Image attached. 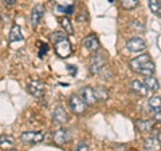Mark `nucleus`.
Instances as JSON below:
<instances>
[{
	"label": "nucleus",
	"mask_w": 161,
	"mask_h": 151,
	"mask_svg": "<svg viewBox=\"0 0 161 151\" xmlns=\"http://www.w3.org/2000/svg\"><path fill=\"white\" fill-rule=\"evenodd\" d=\"M106 58H105V55L102 52H97L92 58V62H90V71L93 74H102V71L105 68H106Z\"/></svg>",
	"instance_id": "obj_1"
},
{
	"label": "nucleus",
	"mask_w": 161,
	"mask_h": 151,
	"mask_svg": "<svg viewBox=\"0 0 161 151\" xmlns=\"http://www.w3.org/2000/svg\"><path fill=\"white\" fill-rule=\"evenodd\" d=\"M55 52H57L58 56L62 58V59L69 58L73 52V47H71L70 40L66 38V39H62V40H59V42L55 43Z\"/></svg>",
	"instance_id": "obj_2"
},
{
	"label": "nucleus",
	"mask_w": 161,
	"mask_h": 151,
	"mask_svg": "<svg viewBox=\"0 0 161 151\" xmlns=\"http://www.w3.org/2000/svg\"><path fill=\"white\" fill-rule=\"evenodd\" d=\"M69 107L77 115H80L86 111V104L83 103V100L80 99L78 95H71V96L69 98Z\"/></svg>",
	"instance_id": "obj_3"
},
{
	"label": "nucleus",
	"mask_w": 161,
	"mask_h": 151,
	"mask_svg": "<svg viewBox=\"0 0 161 151\" xmlns=\"http://www.w3.org/2000/svg\"><path fill=\"white\" fill-rule=\"evenodd\" d=\"M27 91L35 98H42L44 95V84L40 80H31L27 84Z\"/></svg>",
	"instance_id": "obj_4"
},
{
	"label": "nucleus",
	"mask_w": 161,
	"mask_h": 151,
	"mask_svg": "<svg viewBox=\"0 0 161 151\" xmlns=\"http://www.w3.org/2000/svg\"><path fill=\"white\" fill-rule=\"evenodd\" d=\"M20 139H22L24 143L35 144V143H40L43 140V134L38 133V131H24L22 134V137H20Z\"/></svg>",
	"instance_id": "obj_5"
},
{
	"label": "nucleus",
	"mask_w": 161,
	"mask_h": 151,
	"mask_svg": "<svg viewBox=\"0 0 161 151\" xmlns=\"http://www.w3.org/2000/svg\"><path fill=\"white\" fill-rule=\"evenodd\" d=\"M126 48L130 52H141L147 48V43H145V40L141 39V38H132L130 40H128Z\"/></svg>",
	"instance_id": "obj_6"
},
{
	"label": "nucleus",
	"mask_w": 161,
	"mask_h": 151,
	"mask_svg": "<svg viewBox=\"0 0 161 151\" xmlns=\"http://www.w3.org/2000/svg\"><path fill=\"white\" fill-rule=\"evenodd\" d=\"M144 146L147 151H156L160 147V131H157L156 134L150 135L147 139L144 140Z\"/></svg>",
	"instance_id": "obj_7"
},
{
	"label": "nucleus",
	"mask_w": 161,
	"mask_h": 151,
	"mask_svg": "<svg viewBox=\"0 0 161 151\" xmlns=\"http://www.w3.org/2000/svg\"><path fill=\"white\" fill-rule=\"evenodd\" d=\"M43 15H44V7L42 4H36L31 11V24L34 28H36L39 26V23L42 22Z\"/></svg>",
	"instance_id": "obj_8"
},
{
	"label": "nucleus",
	"mask_w": 161,
	"mask_h": 151,
	"mask_svg": "<svg viewBox=\"0 0 161 151\" xmlns=\"http://www.w3.org/2000/svg\"><path fill=\"white\" fill-rule=\"evenodd\" d=\"M80 99L83 100V103L86 106H92V104L97 103L94 90L92 87H83L82 90H80Z\"/></svg>",
	"instance_id": "obj_9"
},
{
	"label": "nucleus",
	"mask_w": 161,
	"mask_h": 151,
	"mask_svg": "<svg viewBox=\"0 0 161 151\" xmlns=\"http://www.w3.org/2000/svg\"><path fill=\"white\" fill-rule=\"evenodd\" d=\"M83 46L86 49H89L90 52H95V51H98L99 47H101V44H99V40L98 38L95 36V35H89V36H86L83 39Z\"/></svg>",
	"instance_id": "obj_10"
},
{
	"label": "nucleus",
	"mask_w": 161,
	"mask_h": 151,
	"mask_svg": "<svg viewBox=\"0 0 161 151\" xmlns=\"http://www.w3.org/2000/svg\"><path fill=\"white\" fill-rule=\"evenodd\" d=\"M70 139H71V134H70V131L66 130V128H59L54 134V140H55V143L57 144L62 146L64 143H67Z\"/></svg>",
	"instance_id": "obj_11"
},
{
	"label": "nucleus",
	"mask_w": 161,
	"mask_h": 151,
	"mask_svg": "<svg viewBox=\"0 0 161 151\" xmlns=\"http://www.w3.org/2000/svg\"><path fill=\"white\" fill-rule=\"evenodd\" d=\"M53 118L57 123L59 124H64L69 120V117H67V112L66 110L63 108V106H57L53 111Z\"/></svg>",
	"instance_id": "obj_12"
},
{
	"label": "nucleus",
	"mask_w": 161,
	"mask_h": 151,
	"mask_svg": "<svg viewBox=\"0 0 161 151\" xmlns=\"http://www.w3.org/2000/svg\"><path fill=\"white\" fill-rule=\"evenodd\" d=\"M149 60H150L149 55H147V54L140 55V56L134 58L133 60H130V68H132L133 71H136V72H140V70L142 68V66L147 62H149Z\"/></svg>",
	"instance_id": "obj_13"
},
{
	"label": "nucleus",
	"mask_w": 161,
	"mask_h": 151,
	"mask_svg": "<svg viewBox=\"0 0 161 151\" xmlns=\"http://www.w3.org/2000/svg\"><path fill=\"white\" fill-rule=\"evenodd\" d=\"M130 87H132V90L136 94L141 95V96H147V95H148L147 86H145L142 82H140V80H133V82L130 83Z\"/></svg>",
	"instance_id": "obj_14"
},
{
	"label": "nucleus",
	"mask_w": 161,
	"mask_h": 151,
	"mask_svg": "<svg viewBox=\"0 0 161 151\" xmlns=\"http://www.w3.org/2000/svg\"><path fill=\"white\" fill-rule=\"evenodd\" d=\"M24 39L23 34H22V29L18 24H15V26L11 28V32H9V42L14 43V42H22Z\"/></svg>",
	"instance_id": "obj_15"
},
{
	"label": "nucleus",
	"mask_w": 161,
	"mask_h": 151,
	"mask_svg": "<svg viewBox=\"0 0 161 151\" xmlns=\"http://www.w3.org/2000/svg\"><path fill=\"white\" fill-rule=\"evenodd\" d=\"M156 72V66H154V63L152 62V59L149 60V62H147L142 66V68L140 70V74H142L145 75V76H153Z\"/></svg>",
	"instance_id": "obj_16"
},
{
	"label": "nucleus",
	"mask_w": 161,
	"mask_h": 151,
	"mask_svg": "<svg viewBox=\"0 0 161 151\" xmlns=\"http://www.w3.org/2000/svg\"><path fill=\"white\" fill-rule=\"evenodd\" d=\"M144 84L147 86V88L150 90V91H158L160 90V83L154 76H147L145 78Z\"/></svg>",
	"instance_id": "obj_17"
},
{
	"label": "nucleus",
	"mask_w": 161,
	"mask_h": 151,
	"mask_svg": "<svg viewBox=\"0 0 161 151\" xmlns=\"http://www.w3.org/2000/svg\"><path fill=\"white\" fill-rule=\"evenodd\" d=\"M149 107L152 108V112L153 114H157V118H160V96H157V95H154V96L149 98Z\"/></svg>",
	"instance_id": "obj_18"
},
{
	"label": "nucleus",
	"mask_w": 161,
	"mask_h": 151,
	"mask_svg": "<svg viewBox=\"0 0 161 151\" xmlns=\"http://www.w3.org/2000/svg\"><path fill=\"white\" fill-rule=\"evenodd\" d=\"M136 126H137V128L140 130V131H150L152 130V127L154 126V122H152V120H144V119H140L136 122Z\"/></svg>",
	"instance_id": "obj_19"
},
{
	"label": "nucleus",
	"mask_w": 161,
	"mask_h": 151,
	"mask_svg": "<svg viewBox=\"0 0 161 151\" xmlns=\"http://www.w3.org/2000/svg\"><path fill=\"white\" fill-rule=\"evenodd\" d=\"M60 26H62V28L64 29V32L69 34V35H73L74 34V28H73V24H71V20H70V18H60L59 20Z\"/></svg>",
	"instance_id": "obj_20"
},
{
	"label": "nucleus",
	"mask_w": 161,
	"mask_h": 151,
	"mask_svg": "<svg viewBox=\"0 0 161 151\" xmlns=\"http://www.w3.org/2000/svg\"><path fill=\"white\" fill-rule=\"evenodd\" d=\"M148 4H149L150 11L157 18H160V15H161V2L160 0H148Z\"/></svg>",
	"instance_id": "obj_21"
},
{
	"label": "nucleus",
	"mask_w": 161,
	"mask_h": 151,
	"mask_svg": "<svg viewBox=\"0 0 161 151\" xmlns=\"http://www.w3.org/2000/svg\"><path fill=\"white\" fill-rule=\"evenodd\" d=\"M14 142H15L14 137H11V135H2V137H0V147H3V148L11 147Z\"/></svg>",
	"instance_id": "obj_22"
},
{
	"label": "nucleus",
	"mask_w": 161,
	"mask_h": 151,
	"mask_svg": "<svg viewBox=\"0 0 161 151\" xmlns=\"http://www.w3.org/2000/svg\"><path fill=\"white\" fill-rule=\"evenodd\" d=\"M121 2V6H122L124 9H128V11H130V9H134L136 7L138 6V0H119Z\"/></svg>",
	"instance_id": "obj_23"
},
{
	"label": "nucleus",
	"mask_w": 161,
	"mask_h": 151,
	"mask_svg": "<svg viewBox=\"0 0 161 151\" xmlns=\"http://www.w3.org/2000/svg\"><path fill=\"white\" fill-rule=\"evenodd\" d=\"M94 94H95V99H97V100H106L109 98L108 91L105 88H102V87L95 88L94 90Z\"/></svg>",
	"instance_id": "obj_24"
},
{
	"label": "nucleus",
	"mask_w": 161,
	"mask_h": 151,
	"mask_svg": "<svg viewBox=\"0 0 161 151\" xmlns=\"http://www.w3.org/2000/svg\"><path fill=\"white\" fill-rule=\"evenodd\" d=\"M74 11V7H63V6H57L55 7V12L57 13H70L71 15Z\"/></svg>",
	"instance_id": "obj_25"
},
{
	"label": "nucleus",
	"mask_w": 161,
	"mask_h": 151,
	"mask_svg": "<svg viewBox=\"0 0 161 151\" xmlns=\"http://www.w3.org/2000/svg\"><path fill=\"white\" fill-rule=\"evenodd\" d=\"M62 39H66V34L62 32V31H57V32H53L51 34V40L54 43H57L59 42V40H62Z\"/></svg>",
	"instance_id": "obj_26"
},
{
	"label": "nucleus",
	"mask_w": 161,
	"mask_h": 151,
	"mask_svg": "<svg viewBox=\"0 0 161 151\" xmlns=\"http://www.w3.org/2000/svg\"><path fill=\"white\" fill-rule=\"evenodd\" d=\"M39 47H40V49H39V56L43 58L44 55H46V52H48V46H47L46 43H39Z\"/></svg>",
	"instance_id": "obj_27"
},
{
	"label": "nucleus",
	"mask_w": 161,
	"mask_h": 151,
	"mask_svg": "<svg viewBox=\"0 0 161 151\" xmlns=\"http://www.w3.org/2000/svg\"><path fill=\"white\" fill-rule=\"evenodd\" d=\"M75 151H90L89 144L86 142H79L77 144V147H75Z\"/></svg>",
	"instance_id": "obj_28"
},
{
	"label": "nucleus",
	"mask_w": 161,
	"mask_h": 151,
	"mask_svg": "<svg viewBox=\"0 0 161 151\" xmlns=\"http://www.w3.org/2000/svg\"><path fill=\"white\" fill-rule=\"evenodd\" d=\"M67 71L71 74L73 76H75V75H77V67L73 66V64H69V66H67Z\"/></svg>",
	"instance_id": "obj_29"
},
{
	"label": "nucleus",
	"mask_w": 161,
	"mask_h": 151,
	"mask_svg": "<svg viewBox=\"0 0 161 151\" xmlns=\"http://www.w3.org/2000/svg\"><path fill=\"white\" fill-rule=\"evenodd\" d=\"M3 2H4V4H6V6L12 7V6H15V4H16L18 0H3Z\"/></svg>",
	"instance_id": "obj_30"
},
{
	"label": "nucleus",
	"mask_w": 161,
	"mask_h": 151,
	"mask_svg": "<svg viewBox=\"0 0 161 151\" xmlns=\"http://www.w3.org/2000/svg\"><path fill=\"white\" fill-rule=\"evenodd\" d=\"M157 44H158V48H160V47H161V46H160V36H157Z\"/></svg>",
	"instance_id": "obj_31"
},
{
	"label": "nucleus",
	"mask_w": 161,
	"mask_h": 151,
	"mask_svg": "<svg viewBox=\"0 0 161 151\" xmlns=\"http://www.w3.org/2000/svg\"><path fill=\"white\" fill-rule=\"evenodd\" d=\"M7 151H19V150H16V148H9V150H7Z\"/></svg>",
	"instance_id": "obj_32"
},
{
	"label": "nucleus",
	"mask_w": 161,
	"mask_h": 151,
	"mask_svg": "<svg viewBox=\"0 0 161 151\" xmlns=\"http://www.w3.org/2000/svg\"><path fill=\"white\" fill-rule=\"evenodd\" d=\"M109 2H110V3H114V0H109Z\"/></svg>",
	"instance_id": "obj_33"
},
{
	"label": "nucleus",
	"mask_w": 161,
	"mask_h": 151,
	"mask_svg": "<svg viewBox=\"0 0 161 151\" xmlns=\"http://www.w3.org/2000/svg\"><path fill=\"white\" fill-rule=\"evenodd\" d=\"M0 22H2V16H0Z\"/></svg>",
	"instance_id": "obj_34"
}]
</instances>
